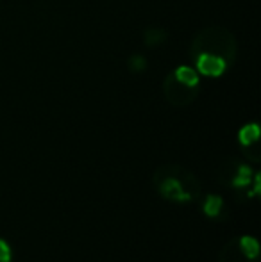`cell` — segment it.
<instances>
[{"label": "cell", "instance_id": "4", "mask_svg": "<svg viewBox=\"0 0 261 262\" xmlns=\"http://www.w3.org/2000/svg\"><path fill=\"white\" fill-rule=\"evenodd\" d=\"M240 248H242V252H244L251 260H254L256 257H258V253H259L258 243H256V239H252V237H242Z\"/></svg>", "mask_w": 261, "mask_h": 262}, {"label": "cell", "instance_id": "5", "mask_svg": "<svg viewBox=\"0 0 261 262\" xmlns=\"http://www.w3.org/2000/svg\"><path fill=\"white\" fill-rule=\"evenodd\" d=\"M220 207H222V200H220L218 196H208L206 198L204 212L208 214V216H216Z\"/></svg>", "mask_w": 261, "mask_h": 262}, {"label": "cell", "instance_id": "6", "mask_svg": "<svg viewBox=\"0 0 261 262\" xmlns=\"http://www.w3.org/2000/svg\"><path fill=\"white\" fill-rule=\"evenodd\" d=\"M0 262H11V250L2 239H0Z\"/></svg>", "mask_w": 261, "mask_h": 262}, {"label": "cell", "instance_id": "1", "mask_svg": "<svg viewBox=\"0 0 261 262\" xmlns=\"http://www.w3.org/2000/svg\"><path fill=\"white\" fill-rule=\"evenodd\" d=\"M197 68L198 72L208 77H218L226 70V59L220 57V55L204 52L197 57Z\"/></svg>", "mask_w": 261, "mask_h": 262}, {"label": "cell", "instance_id": "2", "mask_svg": "<svg viewBox=\"0 0 261 262\" xmlns=\"http://www.w3.org/2000/svg\"><path fill=\"white\" fill-rule=\"evenodd\" d=\"M175 79L186 88H195L198 84L197 72L193 68H190V66H179V68L175 70Z\"/></svg>", "mask_w": 261, "mask_h": 262}, {"label": "cell", "instance_id": "3", "mask_svg": "<svg viewBox=\"0 0 261 262\" xmlns=\"http://www.w3.org/2000/svg\"><path fill=\"white\" fill-rule=\"evenodd\" d=\"M240 143L242 145H251V143H256L259 138V127L256 123H251V125H245L244 128L240 130Z\"/></svg>", "mask_w": 261, "mask_h": 262}]
</instances>
